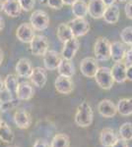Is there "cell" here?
<instances>
[{
  "label": "cell",
  "mask_w": 132,
  "mask_h": 147,
  "mask_svg": "<svg viewBox=\"0 0 132 147\" xmlns=\"http://www.w3.org/2000/svg\"><path fill=\"white\" fill-rule=\"evenodd\" d=\"M68 26L70 27L74 37H80L85 35L90 30V24L85 18H75L69 22Z\"/></svg>",
  "instance_id": "obj_7"
},
{
  "label": "cell",
  "mask_w": 132,
  "mask_h": 147,
  "mask_svg": "<svg viewBox=\"0 0 132 147\" xmlns=\"http://www.w3.org/2000/svg\"><path fill=\"white\" fill-rule=\"evenodd\" d=\"M79 47H80V42L77 39V37H72L68 41L64 42V46L62 48L61 52L63 59L72 60L74 58V56L76 55L77 51L79 50Z\"/></svg>",
  "instance_id": "obj_10"
},
{
  "label": "cell",
  "mask_w": 132,
  "mask_h": 147,
  "mask_svg": "<svg viewBox=\"0 0 132 147\" xmlns=\"http://www.w3.org/2000/svg\"><path fill=\"white\" fill-rule=\"evenodd\" d=\"M70 146V138L65 134H55L50 142V147H69Z\"/></svg>",
  "instance_id": "obj_29"
},
{
  "label": "cell",
  "mask_w": 132,
  "mask_h": 147,
  "mask_svg": "<svg viewBox=\"0 0 132 147\" xmlns=\"http://www.w3.org/2000/svg\"><path fill=\"white\" fill-rule=\"evenodd\" d=\"M40 3H47V0H40Z\"/></svg>",
  "instance_id": "obj_47"
},
{
  "label": "cell",
  "mask_w": 132,
  "mask_h": 147,
  "mask_svg": "<svg viewBox=\"0 0 132 147\" xmlns=\"http://www.w3.org/2000/svg\"><path fill=\"white\" fill-rule=\"evenodd\" d=\"M20 3L21 9L26 12H30L36 5V0H18Z\"/></svg>",
  "instance_id": "obj_32"
},
{
  "label": "cell",
  "mask_w": 132,
  "mask_h": 147,
  "mask_svg": "<svg viewBox=\"0 0 132 147\" xmlns=\"http://www.w3.org/2000/svg\"><path fill=\"white\" fill-rule=\"evenodd\" d=\"M4 80L1 78V76H0V93H1L2 91L4 90Z\"/></svg>",
  "instance_id": "obj_41"
},
{
  "label": "cell",
  "mask_w": 132,
  "mask_h": 147,
  "mask_svg": "<svg viewBox=\"0 0 132 147\" xmlns=\"http://www.w3.org/2000/svg\"><path fill=\"white\" fill-rule=\"evenodd\" d=\"M62 1H63L64 5H72V4L77 1V0H62Z\"/></svg>",
  "instance_id": "obj_42"
},
{
  "label": "cell",
  "mask_w": 132,
  "mask_h": 147,
  "mask_svg": "<svg viewBox=\"0 0 132 147\" xmlns=\"http://www.w3.org/2000/svg\"><path fill=\"white\" fill-rule=\"evenodd\" d=\"M124 12H125L126 17L128 19H130V20H132V0H129V1L125 4Z\"/></svg>",
  "instance_id": "obj_36"
},
{
  "label": "cell",
  "mask_w": 132,
  "mask_h": 147,
  "mask_svg": "<svg viewBox=\"0 0 132 147\" xmlns=\"http://www.w3.org/2000/svg\"><path fill=\"white\" fill-rule=\"evenodd\" d=\"M2 106H3V101H2V99L0 98V111H1V109H2Z\"/></svg>",
  "instance_id": "obj_45"
},
{
  "label": "cell",
  "mask_w": 132,
  "mask_h": 147,
  "mask_svg": "<svg viewBox=\"0 0 132 147\" xmlns=\"http://www.w3.org/2000/svg\"><path fill=\"white\" fill-rule=\"evenodd\" d=\"M126 49L124 44L120 41H114L110 43V58L114 63L121 62L124 59Z\"/></svg>",
  "instance_id": "obj_20"
},
{
  "label": "cell",
  "mask_w": 132,
  "mask_h": 147,
  "mask_svg": "<svg viewBox=\"0 0 132 147\" xmlns=\"http://www.w3.org/2000/svg\"><path fill=\"white\" fill-rule=\"evenodd\" d=\"M2 123H3V121H2V119H1V117H0V125H2Z\"/></svg>",
  "instance_id": "obj_49"
},
{
  "label": "cell",
  "mask_w": 132,
  "mask_h": 147,
  "mask_svg": "<svg viewBox=\"0 0 132 147\" xmlns=\"http://www.w3.org/2000/svg\"><path fill=\"white\" fill-rule=\"evenodd\" d=\"M61 62L60 54L55 50H47L44 55V65L47 70H57Z\"/></svg>",
  "instance_id": "obj_11"
},
{
  "label": "cell",
  "mask_w": 132,
  "mask_h": 147,
  "mask_svg": "<svg viewBox=\"0 0 132 147\" xmlns=\"http://www.w3.org/2000/svg\"><path fill=\"white\" fill-rule=\"evenodd\" d=\"M8 147H17V146H8Z\"/></svg>",
  "instance_id": "obj_50"
},
{
  "label": "cell",
  "mask_w": 132,
  "mask_h": 147,
  "mask_svg": "<svg viewBox=\"0 0 132 147\" xmlns=\"http://www.w3.org/2000/svg\"><path fill=\"white\" fill-rule=\"evenodd\" d=\"M14 138H15V136H14V132L10 125L7 123L3 122L0 125V140L4 143L11 144L14 141Z\"/></svg>",
  "instance_id": "obj_24"
},
{
  "label": "cell",
  "mask_w": 132,
  "mask_h": 147,
  "mask_svg": "<svg viewBox=\"0 0 132 147\" xmlns=\"http://www.w3.org/2000/svg\"><path fill=\"white\" fill-rule=\"evenodd\" d=\"M94 54L98 61H107L110 59V42L105 37H98L94 45Z\"/></svg>",
  "instance_id": "obj_2"
},
{
  "label": "cell",
  "mask_w": 132,
  "mask_h": 147,
  "mask_svg": "<svg viewBox=\"0 0 132 147\" xmlns=\"http://www.w3.org/2000/svg\"><path fill=\"white\" fill-rule=\"evenodd\" d=\"M19 99H11L9 101H6V102H3V106H2V109L1 111L5 112V111H8V110H12L13 108H15L17 105H19Z\"/></svg>",
  "instance_id": "obj_33"
},
{
  "label": "cell",
  "mask_w": 132,
  "mask_h": 147,
  "mask_svg": "<svg viewBox=\"0 0 132 147\" xmlns=\"http://www.w3.org/2000/svg\"><path fill=\"white\" fill-rule=\"evenodd\" d=\"M2 10V1L0 0V11Z\"/></svg>",
  "instance_id": "obj_46"
},
{
  "label": "cell",
  "mask_w": 132,
  "mask_h": 147,
  "mask_svg": "<svg viewBox=\"0 0 132 147\" xmlns=\"http://www.w3.org/2000/svg\"><path fill=\"white\" fill-rule=\"evenodd\" d=\"M49 40L44 35H35L32 41L30 42L31 52L36 56H44L45 52L49 50Z\"/></svg>",
  "instance_id": "obj_5"
},
{
  "label": "cell",
  "mask_w": 132,
  "mask_h": 147,
  "mask_svg": "<svg viewBox=\"0 0 132 147\" xmlns=\"http://www.w3.org/2000/svg\"><path fill=\"white\" fill-rule=\"evenodd\" d=\"M98 112L104 118H112L117 114L116 105L109 99H104L98 105Z\"/></svg>",
  "instance_id": "obj_14"
},
{
  "label": "cell",
  "mask_w": 132,
  "mask_h": 147,
  "mask_svg": "<svg viewBox=\"0 0 132 147\" xmlns=\"http://www.w3.org/2000/svg\"><path fill=\"white\" fill-rule=\"evenodd\" d=\"M15 71L18 77L23 78V79H30L33 72L32 63L27 58L19 59L15 66Z\"/></svg>",
  "instance_id": "obj_15"
},
{
  "label": "cell",
  "mask_w": 132,
  "mask_h": 147,
  "mask_svg": "<svg viewBox=\"0 0 132 147\" xmlns=\"http://www.w3.org/2000/svg\"><path fill=\"white\" fill-rule=\"evenodd\" d=\"M98 60L94 57H86L80 63L81 74L86 78H94L99 69Z\"/></svg>",
  "instance_id": "obj_6"
},
{
  "label": "cell",
  "mask_w": 132,
  "mask_h": 147,
  "mask_svg": "<svg viewBox=\"0 0 132 147\" xmlns=\"http://www.w3.org/2000/svg\"><path fill=\"white\" fill-rule=\"evenodd\" d=\"M126 79L132 82V65L126 67Z\"/></svg>",
  "instance_id": "obj_39"
},
{
  "label": "cell",
  "mask_w": 132,
  "mask_h": 147,
  "mask_svg": "<svg viewBox=\"0 0 132 147\" xmlns=\"http://www.w3.org/2000/svg\"><path fill=\"white\" fill-rule=\"evenodd\" d=\"M124 59H125V63L126 66H130L132 65V46L130 49L126 50L125 56H124Z\"/></svg>",
  "instance_id": "obj_37"
},
{
  "label": "cell",
  "mask_w": 132,
  "mask_h": 147,
  "mask_svg": "<svg viewBox=\"0 0 132 147\" xmlns=\"http://www.w3.org/2000/svg\"><path fill=\"white\" fill-rule=\"evenodd\" d=\"M119 136L125 141L132 140V123H123L119 127Z\"/></svg>",
  "instance_id": "obj_30"
},
{
  "label": "cell",
  "mask_w": 132,
  "mask_h": 147,
  "mask_svg": "<svg viewBox=\"0 0 132 147\" xmlns=\"http://www.w3.org/2000/svg\"><path fill=\"white\" fill-rule=\"evenodd\" d=\"M5 27V23H4V19L0 16V32H2V30Z\"/></svg>",
  "instance_id": "obj_43"
},
{
  "label": "cell",
  "mask_w": 132,
  "mask_h": 147,
  "mask_svg": "<svg viewBox=\"0 0 132 147\" xmlns=\"http://www.w3.org/2000/svg\"><path fill=\"white\" fill-rule=\"evenodd\" d=\"M35 35V30L29 23L21 24L16 30V37L23 43H30Z\"/></svg>",
  "instance_id": "obj_8"
},
{
  "label": "cell",
  "mask_w": 132,
  "mask_h": 147,
  "mask_svg": "<svg viewBox=\"0 0 132 147\" xmlns=\"http://www.w3.org/2000/svg\"><path fill=\"white\" fill-rule=\"evenodd\" d=\"M19 85V80L18 77H16L15 75H7L6 78L4 79V88L6 89L7 92L10 94H16L17 89H18Z\"/></svg>",
  "instance_id": "obj_28"
},
{
  "label": "cell",
  "mask_w": 132,
  "mask_h": 147,
  "mask_svg": "<svg viewBox=\"0 0 132 147\" xmlns=\"http://www.w3.org/2000/svg\"><path fill=\"white\" fill-rule=\"evenodd\" d=\"M56 35L58 37V39L61 42H66L69 39H71L72 37H74L73 34H72V30L70 27L68 26V24H60V25L57 27V32Z\"/></svg>",
  "instance_id": "obj_27"
},
{
  "label": "cell",
  "mask_w": 132,
  "mask_h": 147,
  "mask_svg": "<svg viewBox=\"0 0 132 147\" xmlns=\"http://www.w3.org/2000/svg\"><path fill=\"white\" fill-rule=\"evenodd\" d=\"M117 139L118 136L116 131L109 127L103 129L100 134V142L104 147H111Z\"/></svg>",
  "instance_id": "obj_21"
},
{
  "label": "cell",
  "mask_w": 132,
  "mask_h": 147,
  "mask_svg": "<svg viewBox=\"0 0 132 147\" xmlns=\"http://www.w3.org/2000/svg\"><path fill=\"white\" fill-rule=\"evenodd\" d=\"M105 22L110 25H114L119 20V8L116 4H112L110 6H107L105 11V14L103 16Z\"/></svg>",
  "instance_id": "obj_22"
},
{
  "label": "cell",
  "mask_w": 132,
  "mask_h": 147,
  "mask_svg": "<svg viewBox=\"0 0 132 147\" xmlns=\"http://www.w3.org/2000/svg\"><path fill=\"white\" fill-rule=\"evenodd\" d=\"M47 4L54 10H60L64 5L62 0H47Z\"/></svg>",
  "instance_id": "obj_34"
},
{
  "label": "cell",
  "mask_w": 132,
  "mask_h": 147,
  "mask_svg": "<svg viewBox=\"0 0 132 147\" xmlns=\"http://www.w3.org/2000/svg\"><path fill=\"white\" fill-rule=\"evenodd\" d=\"M33 147H50V144L49 143V141L44 138H38L35 141Z\"/></svg>",
  "instance_id": "obj_35"
},
{
  "label": "cell",
  "mask_w": 132,
  "mask_h": 147,
  "mask_svg": "<svg viewBox=\"0 0 132 147\" xmlns=\"http://www.w3.org/2000/svg\"><path fill=\"white\" fill-rule=\"evenodd\" d=\"M126 64L124 62H117L112 66L110 69L111 76L114 78V82L117 84H122V82H126Z\"/></svg>",
  "instance_id": "obj_17"
},
{
  "label": "cell",
  "mask_w": 132,
  "mask_h": 147,
  "mask_svg": "<svg viewBox=\"0 0 132 147\" xmlns=\"http://www.w3.org/2000/svg\"><path fill=\"white\" fill-rule=\"evenodd\" d=\"M104 1V3L107 6H110V5H112V4H114V2L116 1V0H103Z\"/></svg>",
  "instance_id": "obj_40"
},
{
  "label": "cell",
  "mask_w": 132,
  "mask_h": 147,
  "mask_svg": "<svg viewBox=\"0 0 132 147\" xmlns=\"http://www.w3.org/2000/svg\"><path fill=\"white\" fill-rule=\"evenodd\" d=\"M35 90H34L33 86L27 82H19L18 89H17L16 95L19 100L22 101H28L33 98Z\"/></svg>",
  "instance_id": "obj_18"
},
{
  "label": "cell",
  "mask_w": 132,
  "mask_h": 147,
  "mask_svg": "<svg viewBox=\"0 0 132 147\" xmlns=\"http://www.w3.org/2000/svg\"><path fill=\"white\" fill-rule=\"evenodd\" d=\"M117 1H119V2H125V1H129V0H117Z\"/></svg>",
  "instance_id": "obj_48"
},
{
  "label": "cell",
  "mask_w": 132,
  "mask_h": 147,
  "mask_svg": "<svg viewBox=\"0 0 132 147\" xmlns=\"http://www.w3.org/2000/svg\"><path fill=\"white\" fill-rule=\"evenodd\" d=\"M54 86L58 93L65 94V95L70 94L74 89V84L70 78L62 77V76H58L56 78L54 82Z\"/></svg>",
  "instance_id": "obj_13"
},
{
  "label": "cell",
  "mask_w": 132,
  "mask_h": 147,
  "mask_svg": "<svg viewBox=\"0 0 132 147\" xmlns=\"http://www.w3.org/2000/svg\"><path fill=\"white\" fill-rule=\"evenodd\" d=\"M59 76L66 78H71L75 75V66L72 63L71 60H66V59H61V62L57 68Z\"/></svg>",
  "instance_id": "obj_23"
},
{
  "label": "cell",
  "mask_w": 132,
  "mask_h": 147,
  "mask_svg": "<svg viewBox=\"0 0 132 147\" xmlns=\"http://www.w3.org/2000/svg\"><path fill=\"white\" fill-rule=\"evenodd\" d=\"M120 39L127 45H132V27H126L121 30Z\"/></svg>",
  "instance_id": "obj_31"
},
{
  "label": "cell",
  "mask_w": 132,
  "mask_h": 147,
  "mask_svg": "<svg viewBox=\"0 0 132 147\" xmlns=\"http://www.w3.org/2000/svg\"><path fill=\"white\" fill-rule=\"evenodd\" d=\"M49 16L42 10H36L30 17V24L35 30H44L49 26Z\"/></svg>",
  "instance_id": "obj_4"
},
{
  "label": "cell",
  "mask_w": 132,
  "mask_h": 147,
  "mask_svg": "<svg viewBox=\"0 0 132 147\" xmlns=\"http://www.w3.org/2000/svg\"><path fill=\"white\" fill-rule=\"evenodd\" d=\"M94 120V111L88 102H82L78 106L74 121L80 127H88L92 125Z\"/></svg>",
  "instance_id": "obj_1"
},
{
  "label": "cell",
  "mask_w": 132,
  "mask_h": 147,
  "mask_svg": "<svg viewBox=\"0 0 132 147\" xmlns=\"http://www.w3.org/2000/svg\"><path fill=\"white\" fill-rule=\"evenodd\" d=\"M117 113L121 116L132 115V98H121L117 102Z\"/></svg>",
  "instance_id": "obj_26"
},
{
  "label": "cell",
  "mask_w": 132,
  "mask_h": 147,
  "mask_svg": "<svg viewBox=\"0 0 132 147\" xmlns=\"http://www.w3.org/2000/svg\"><path fill=\"white\" fill-rule=\"evenodd\" d=\"M111 147H129L128 146V142L123 140L121 138H118L117 140L114 142V144Z\"/></svg>",
  "instance_id": "obj_38"
},
{
  "label": "cell",
  "mask_w": 132,
  "mask_h": 147,
  "mask_svg": "<svg viewBox=\"0 0 132 147\" xmlns=\"http://www.w3.org/2000/svg\"><path fill=\"white\" fill-rule=\"evenodd\" d=\"M88 5V14L93 19L103 18L105 11L107 9V5L103 0H89Z\"/></svg>",
  "instance_id": "obj_12"
},
{
  "label": "cell",
  "mask_w": 132,
  "mask_h": 147,
  "mask_svg": "<svg viewBox=\"0 0 132 147\" xmlns=\"http://www.w3.org/2000/svg\"><path fill=\"white\" fill-rule=\"evenodd\" d=\"M32 84L37 87H44L47 82V74L45 69L42 67L33 68L32 75L30 77Z\"/></svg>",
  "instance_id": "obj_16"
},
{
  "label": "cell",
  "mask_w": 132,
  "mask_h": 147,
  "mask_svg": "<svg viewBox=\"0 0 132 147\" xmlns=\"http://www.w3.org/2000/svg\"><path fill=\"white\" fill-rule=\"evenodd\" d=\"M71 6L72 13L76 18H85L88 15V5L84 0H77Z\"/></svg>",
  "instance_id": "obj_25"
},
{
  "label": "cell",
  "mask_w": 132,
  "mask_h": 147,
  "mask_svg": "<svg viewBox=\"0 0 132 147\" xmlns=\"http://www.w3.org/2000/svg\"><path fill=\"white\" fill-rule=\"evenodd\" d=\"M2 10L9 17L16 18L21 14L22 9L18 0H4L2 3Z\"/></svg>",
  "instance_id": "obj_19"
},
{
  "label": "cell",
  "mask_w": 132,
  "mask_h": 147,
  "mask_svg": "<svg viewBox=\"0 0 132 147\" xmlns=\"http://www.w3.org/2000/svg\"><path fill=\"white\" fill-rule=\"evenodd\" d=\"M3 60H4V54H3V51H2V49L0 48V67H1L2 63H3Z\"/></svg>",
  "instance_id": "obj_44"
},
{
  "label": "cell",
  "mask_w": 132,
  "mask_h": 147,
  "mask_svg": "<svg viewBox=\"0 0 132 147\" xmlns=\"http://www.w3.org/2000/svg\"><path fill=\"white\" fill-rule=\"evenodd\" d=\"M14 123L18 129H27L32 125V117L25 109H18L14 113Z\"/></svg>",
  "instance_id": "obj_9"
},
{
  "label": "cell",
  "mask_w": 132,
  "mask_h": 147,
  "mask_svg": "<svg viewBox=\"0 0 132 147\" xmlns=\"http://www.w3.org/2000/svg\"><path fill=\"white\" fill-rule=\"evenodd\" d=\"M94 78H95V80L98 85L105 90H109L114 84V78H112L111 72H110V69L109 67L99 68Z\"/></svg>",
  "instance_id": "obj_3"
}]
</instances>
